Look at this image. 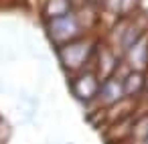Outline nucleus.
Instances as JSON below:
<instances>
[{"label":"nucleus","instance_id":"1","mask_svg":"<svg viewBox=\"0 0 148 144\" xmlns=\"http://www.w3.org/2000/svg\"><path fill=\"white\" fill-rule=\"evenodd\" d=\"M95 43L91 39H75L67 45L57 47L61 65L69 73H79L91 59H95Z\"/></svg>","mask_w":148,"mask_h":144},{"label":"nucleus","instance_id":"2","mask_svg":"<svg viewBox=\"0 0 148 144\" xmlns=\"http://www.w3.org/2000/svg\"><path fill=\"white\" fill-rule=\"evenodd\" d=\"M81 31H83L81 21L73 12H67V14H61V16H55V19H47V37L57 47L79 39Z\"/></svg>","mask_w":148,"mask_h":144},{"label":"nucleus","instance_id":"3","mask_svg":"<svg viewBox=\"0 0 148 144\" xmlns=\"http://www.w3.org/2000/svg\"><path fill=\"white\" fill-rule=\"evenodd\" d=\"M99 87H101V83H99L95 71H79L71 79V91L81 104L93 101L99 95Z\"/></svg>","mask_w":148,"mask_h":144},{"label":"nucleus","instance_id":"4","mask_svg":"<svg viewBox=\"0 0 148 144\" xmlns=\"http://www.w3.org/2000/svg\"><path fill=\"white\" fill-rule=\"evenodd\" d=\"M124 55L132 71H144L148 67V35L144 33Z\"/></svg>","mask_w":148,"mask_h":144},{"label":"nucleus","instance_id":"5","mask_svg":"<svg viewBox=\"0 0 148 144\" xmlns=\"http://www.w3.org/2000/svg\"><path fill=\"white\" fill-rule=\"evenodd\" d=\"M122 97H126L124 85H122V77H116V75L108 77V79L101 83V87H99L97 99L103 104V108H112L114 104L122 101Z\"/></svg>","mask_w":148,"mask_h":144},{"label":"nucleus","instance_id":"6","mask_svg":"<svg viewBox=\"0 0 148 144\" xmlns=\"http://www.w3.org/2000/svg\"><path fill=\"white\" fill-rule=\"evenodd\" d=\"M122 85H124V93L126 97H138L146 91V73L144 71H128L122 77Z\"/></svg>","mask_w":148,"mask_h":144},{"label":"nucleus","instance_id":"7","mask_svg":"<svg viewBox=\"0 0 148 144\" xmlns=\"http://www.w3.org/2000/svg\"><path fill=\"white\" fill-rule=\"evenodd\" d=\"M95 65H97V73H101L108 79L116 73L118 57H114V53L110 49H99V51H95Z\"/></svg>","mask_w":148,"mask_h":144},{"label":"nucleus","instance_id":"8","mask_svg":"<svg viewBox=\"0 0 148 144\" xmlns=\"http://www.w3.org/2000/svg\"><path fill=\"white\" fill-rule=\"evenodd\" d=\"M67 12H71V0H47V6H45L47 19H55Z\"/></svg>","mask_w":148,"mask_h":144},{"label":"nucleus","instance_id":"9","mask_svg":"<svg viewBox=\"0 0 148 144\" xmlns=\"http://www.w3.org/2000/svg\"><path fill=\"white\" fill-rule=\"evenodd\" d=\"M101 2H103V6H106L108 10H112V12H120L122 6H124V0H101Z\"/></svg>","mask_w":148,"mask_h":144},{"label":"nucleus","instance_id":"10","mask_svg":"<svg viewBox=\"0 0 148 144\" xmlns=\"http://www.w3.org/2000/svg\"><path fill=\"white\" fill-rule=\"evenodd\" d=\"M140 144H148V136H146V138H144V140H142Z\"/></svg>","mask_w":148,"mask_h":144}]
</instances>
